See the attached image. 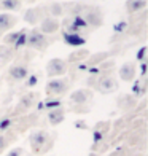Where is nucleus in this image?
I'll return each instance as SVG.
<instances>
[{
  "label": "nucleus",
  "instance_id": "obj_13",
  "mask_svg": "<svg viewBox=\"0 0 148 156\" xmlns=\"http://www.w3.org/2000/svg\"><path fill=\"white\" fill-rule=\"evenodd\" d=\"M27 75V69L24 66H13L10 69V76L15 78V80H23Z\"/></svg>",
  "mask_w": 148,
  "mask_h": 156
},
{
  "label": "nucleus",
  "instance_id": "obj_36",
  "mask_svg": "<svg viewBox=\"0 0 148 156\" xmlns=\"http://www.w3.org/2000/svg\"><path fill=\"white\" fill-rule=\"evenodd\" d=\"M89 156H97V154H94V153H91V154H89Z\"/></svg>",
  "mask_w": 148,
  "mask_h": 156
},
{
  "label": "nucleus",
  "instance_id": "obj_11",
  "mask_svg": "<svg viewBox=\"0 0 148 156\" xmlns=\"http://www.w3.org/2000/svg\"><path fill=\"white\" fill-rule=\"evenodd\" d=\"M145 5H146V0H128L126 8H128L129 13H136V11L143 10Z\"/></svg>",
  "mask_w": 148,
  "mask_h": 156
},
{
  "label": "nucleus",
  "instance_id": "obj_6",
  "mask_svg": "<svg viewBox=\"0 0 148 156\" xmlns=\"http://www.w3.org/2000/svg\"><path fill=\"white\" fill-rule=\"evenodd\" d=\"M29 45L32 48H37V49H45L48 46V41L41 32H32L29 37Z\"/></svg>",
  "mask_w": 148,
  "mask_h": 156
},
{
  "label": "nucleus",
  "instance_id": "obj_10",
  "mask_svg": "<svg viewBox=\"0 0 148 156\" xmlns=\"http://www.w3.org/2000/svg\"><path fill=\"white\" fill-rule=\"evenodd\" d=\"M84 21H86V24H91V26H100L102 24V16H100V13H97L96 10H88L86 15H84Z\"/></svg>",
  "mask_w": 148,
  "mask_h": 156
},
{
  "label": "nucleus",
  "instance_id": "obj_23",
  "mask_svg": "<svg viewBox=\"0 0 148 156\" xmlns=\"http://www.w3.org/2000/svg\"><path fill=\"white\" fill-rule=\"evenodd\" d=\"M26 43V30H21V34H19V37L16 38V41H15V46L16 48H19V46H23Z\"/></svg>",
  "mask_w": 148,
  "mask_h": 156
},
{
  "label": "nucleus",
  "instance_id": "obj_8",
  "mask_svg": "<svg viewBox=\"0 0 148 156\" xmlns=\"http://www.w3.org/2000/svg\"><path fill=\"white\" fill-rule=\"evenodd\" d=\"M58 27H59V23L56 19L53 18H45L43 21H41V26H40V29L41 32H46V34H53L58 30Z\"/></svg>",
  "mask_w": 148,
  "mask_h": 156
},
{
  "label": "nucleus",
  "instance_id": "obj_33",
  "mask_svg": "<svg viewBox=\"0 0 148 156\" xmlns=\"http://www.w3.org/2000/svg\"><path fill=\"white\" fill-rule=\"evenodd\" d=\"M76 127H81V129H86V123H83V121H76Z\"/></svg>",
  "mask_w": 148,
  "mask_h": 156
},
{
  "label": "nucleus",
  "instance_id": "obj_15",
  "mask_svg": "<svg viewBox=\"0 0 148 156\" xmlns=\"http://www.w3.org/2000/svg\"><path fill=\"white\" fill-rule=\"evenodd\" d=\"M64 40L67 41L69 45H72V46H81V45H84V38L78 37L76 34H69V32H65V34H64Z\"/></svg>",
  "mask_w": 148,
  "mask_h": 156
},
{
  "label": "nucleus",
  "instance_id": "obj_17",
  "mask_svg": "<svg viewBox=\"0 0 148 156\" xmlns=\"http://www.w3.org/2000/svg\"><path fill=\"white\" fill-rule=\"evenodd\" d=\"M136 105V99L131 97V96H123L121 99L118 101V107L123 108V110H129Z\"/></svg>",
  "mask_w": 148,
  "mask_h": 156
},
{
  "label": "nucleus",
  "instance_id": "obj_21",
  "mask_svg": "<svg viewBox=\"0 0 148 156\" xmlns=\"http://www.w3.org/2000/svg\"><path fill=\"white\" fill-rule=\"evenodd\" d=\"M108 129H110V123H108V121H100V123L96 124L94 132H99V134H102V136H104V134L107 132Z\"/></svg>",
  "mask_w": 148,
  "mask_h": 156
},
{
  "label": "nucleus",
  "instance_id": "obj_32",
  "mask_svg": "<svg viewBox=\"0 0 148 156\" xmlns=\"http://www.w3.org/2000/svg\"><path fill=\"white\" fill-rule=\"evenodd\" d=\"M27 84H29V86L37 84V76H30V78H29V83H27Z\"/></svg>",
  "mask_w": 148,
  "mask_h": 156
},
{
  "label": "nucleus",
  "instance_id": "obj_1",
  "mask_svg": "<svg viewBox=\"0 0 148 156\" xmlns=\"http://www.w3.org/2000/svg\"><path fill=\"white\" fill-rule=\"evenodd\" d=\"M30 145H32V150L35 153H43V151H48L53 145V139L51 136L46 132V131H35L30 134Z\"/></svg>",
  "mask_w": 148,
  "mask_h": 156
},
{
  "label": "nucleus",
  "instance_id": "obj_5",
  "mask_svg": "<svg viewBox=\"0 0 148 156\" xmlns=\"http://www.w3.org/2000/svg\"><path fill=\"white\" fill-rule=\"evenodd\" d=\"M65 91H67L65 80H51L46 84V93H49V94H62Z\"/></svg>",
  "mask_w": 148,
  "mask_h": 156
},
{
  "label": "nucleus",
  "instance_id": "obj_9",
  "mask_svg": "<svg viewBox=\"0 0 148 156\" xmlns=\"http://www.w3.org/2000/svg\"><path fill=\"white\" fill-rule=\"evenodd\" d=\"M134 75H136V67L132 64H124V66L119 69V76H121L123 81H131Z\"/></svg>",
  "mask_w": 148,
  "mask_h": 156
},
{
  "label": "nucleus",
  "instance_id": "obj_7",
  "mask_svg": "<svg viewBox=\"0 0 148 156\" xmlns=\"http://www.w3.org/2000/svg\"><path fill=\"white\" fill-rule=\"evenodd\" d=\"M64 116H65V113H64L62 108H53V110H49V113H48V121L51 123L53 126H56V124L64 121Z\"/></svg>",
  "mask_w": 148,
  "mask_h": 156
},
{
  "label": "nucleus",
  "instance_id": "obj_4",
  "mask_svg": "<svg viewBox=\"0 0 148 156\" xmlns=\"http://www.w3.org/2000/svg\"><path fill=\"white\" fill-rule=\"evenodd\" d=\"M91 97H93V94L89 89H76L70 94V101L76 105H84L88 101H91Z\"/></svg>",
  "mask_w": 148,
  "mask_h": 156
},
{
  "label": "nucleus",
  "instance_id": "obj_27",
  "mask_svg": "<svg viewBox=\"0 0 148 156\" xmlns=\"http://www.w3.org/2000/svg\"><path fill=\"white\" fill-rule=\"evenodd\" d=\"M6 145H8V139H6L5 136H0V151H2Z\"/></svg>",
  "mask_w": 148,
  "mask_h": 156
},
{
  "label": "nucleus",
  "instance_id": "obj_25",
  "mask_svg": "<svg viewBox=\"0 0 148 156\" xmlns=\"http://www.w3.org/2000/svg\"><path fill=\"white\" fill-rule=\"evenodd\" d=\"M23 154H24L23 148H13L11 151H8V154H6V156H23Z\"/></svg>",
  "mask_w": 148,
  "mask_h": 156
},
{
  "label": "nucleus",
  "instance_id": "obj_31",
  "mask_svg": "<svg viewBox=\"0 0 148 156\" xmlns=\"http://www.w3.org/2000/svg\"><path fill=\"white\" fill-rule=\"evenodd\" d=\"M134 93H136V94H142V89H140L139 81H136V84H134Z\"/></svg>",
  "mask_w": 148,
  "mask_h": 156
},
{
  "label": "nucleus",
  "instance_id": "obj_35",
  "mask_svg": "<svg viewBox=\"0 0 148 156\" xmlns=\"http://www.w3.org/2000/svg\"><path fill=\"white\" fill-rule=\"evenodd\" d=\"M145 72H146V64L143 62L142 64V75H145Z\"/></svg>",
  "mask_w": 148,
  "mask_h": 156
},
{
  "label": "nucleus",
  "instance_id": "obj_2",
  "mask_svg": "<svg viewBox=\"0 0 148 156\" xmlns=\"http://www.w3.org/2000/svg\"><path fill=\"white\" fill-rule=\"evenodd\" d=\"M116 88H118L116 80L110 75H105V76L97 80V91L102 94H110V93H113V91H116Z\"/></svg>",
  "mask_w": 148,
  "mask_h": 156
},
{
  "label": "nucleus",
  "instance_id": "obj_12",
  "mask_svg": "<svg viewBox=\"0 0 148 156\" xmlns=\"http://www.w3.org/2000/svg\"><path fill=\"white\" fill-rule=\"evenodd\" d=\"M40 16H41V10H40V8H30V10L26 11L24 19H26L29 24H35V23L40 19Z\"/></svg>",
  "mask_w": 148,
  "mask_h": 156
},
{
  "label": "nucleus",
  "instance_id": "obj_26",
  "mask_svg": "<svg viewBox=\"0 0 148 156\" xmlns=\"http://www.w3.org/2000/svg\"><path fill=\"white\" fill-rule=\"evenodd\" d=\"M19 34L21 32H16V34H11V35H8V37H5V43H13V41H16V38L19 37Z\"/></svg>",
  "mask_w": 148,
  "mask_h": 156
},
{
  "label": "nucleus",
  "instance_id": "obj_28",
  "mask_svg": "<svg viewBox=\"0 0 148 156\" xmlns=\"http://www.w3.org/2000/svg\"><path fill=\"white\" fill-rule=\"evenodd\" d=\"M10 56H11V51H10V49L2 48V58H3V59H6V58H10Z\"/></svg>",
  "mask_w": 148,
  "mask_h": 156
},
{
  "label": "nucleus",
  "instance_id": "obj_22",
  "mask_svg": "<svg viewBox=\"0 0 148 156\" xmlns=\"http://www.w3.org/2000/svg\"><path fill=\"white\" fill-rule=\"evenodd\" d=\"M49 11H51L54 16H59L61 13H62V5H59V3H51V6H49Z\"/></svg>",
  "mask_w": 148,
  "mask_h": 156
},
{
  "label": "nucleus",
  "instance_id": "obj_3",
  "mask_svg": "<svg viewBox=\"0 0 148 156\" xmlns=\"http://www.w3.org/2000/svg\"><path fill=\"white\" fill-rule=\"evenodd\" d=\"M65 72V62L61 59H51L48 62L46 67V73L49 76H56V75H62Z\"/></svg>",
  "mask_w": 148,
  "mask_h": 156
},
{
  "label": "nucleus",
  "instance_id": "obj_14",
  "mask_svg": "<svg viewBox=\"0 0 148 156\" xmlns=\"http://www.w3.org/2000/svg\"><path fill=\"white\" fill-rule=\"evenodd\" d=\"M35 96H37V94H27V96H24L23 99H21L19 105H18V112H19V110L24 112V110H27V108H30L32 104H33V101H35Z\"/></svg>",
  "mask_w": 148,
  "mask_h": 156
},
{
  "label": "nucleus",
  "instance_id": "obj_20",
  "mask_svg": "<svg viewBox=\"0 0 148 156\" xmlns=\"http://www.w3.org/2000/svg\"><path fill=\"white\" fill-rule=\"evenodd\" d=\"M2 6L6 10H18L19 8V0H2Z\"/></svg>",
  "mask_w": 148,
  "mask_h": 156
},
{
  "label": "nucleus",
  "instance_id": "obj_30",
  "mask_svg": "<svg viewBox=\"0 0 148 156\" xmlns=\"http://www.w3.org/2000/svg\"><path fill=\"white\" fill-rule=\"evenodd\" d=\"M73 112L81 113V112H89V108H88V107H81V105H78V107H73Z\"/></svg>",
  "mask_w": 148,
  "mask_h": 156
},
{
  "label": "nucleus",
  "instance_id": "obj_29",
  "mask_svg": "<svg viewBox=\"0 0 148 156\" xmlns=\"http://www.w3.org/2000/svg\"><path fill=\"white\" fill-rule=\"evenodd\" d=\"M145 53H146V48L143 46L142 49L139 51V54H137V59H140V61H143V56H145Z\"/></svg>",
  "mask_w": 148,
  "mask_h": 156
},
{
  "label": "nucleus",
  "instance_id": "obj_19",
  "mask_svg": "<svg viewBox=\"0 0 148 156\" xmlns=\"http://www.w3.org/2000/svg\"><path fill=\"white\" fill-rule=\"evenodd\" d=\"M107 58H108V53H97V54L93 56V58H89V59H88V64H89V66H96V64L105 61Z\"/></svg>",
  "mask_w": 148,
  "mask_h": 156
},
{
  "label": "nucleus",
  "instance_id": "obj_34",
  "mask_svg": "<svg viewBox=\"0 0 148 156\" xmlns=\"http://www.w3.org/2000/svg\"><path fill=\"white\" fill-rule=\"evenodd\" d=\"M123 29H124V24H123V23H121V24H118V26L115 27V30H123Z\"/></svg>",
  "mask_w": 148,
  "mask_h": 156
},
{
  "label": "nucleus",
  "instance_id": "obj_24",
  "mask_svg": "<svg viewBox=\"0 0 148 156\" xmlns=\"http://www.w3.org/2000/svg\"><path fill=\"white\" fill-rule=\"evenodd\" d=\"M46 108H59L61 107V101H46Z\"/></svg>",
  "mask_w": 148,
  "mask_h": 156
},
{
  "label": "nucleus",
  "instance_id": "obj_18",
  "mask_svg": "<svg viewBox=\"0 0 148 156\" xmlns=\"http://www.w3.org/2000/svg\"><path fill=\"white\" fill-rule=\"evenodd\" d=\"M88 56H89L88 49H78V51H75V53L70 54L69 59L72 61V62H76V61H81V59H84V58H88Z\"/></svg>",
  "mask_w": 148,
  "mask_h": 156
},
{
  "label": "nucleus",
  "instance_id": "obj_16",
  "mask_svg": "<svg viewBox=\"0 0 148 156\" xmlns=\"http://www.w3.org/2000/svg\"><path fill=\"white\" fill-rule=\"evenodd\" d=\"M15 23H16L15 16H11V15H0V30L10 29L11 26H15Z\"/></svg>",
  "mask_w": 148,
  "mask_h": 156
}]
</instances>
